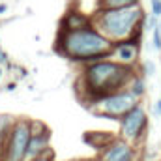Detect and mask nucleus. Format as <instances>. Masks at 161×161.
<instances>
[{
    "label": "nucleus",
    "instance_id": "aec40b11",
    "mask_svg": "<svg viewBox=\"0 0 161 161\" xmlns=\"http://www.w3.org/2000/svg\"><path fill=\"white\" fill-rule=\"evenodd\" d=\"M152 113H154V116H158V118H161V97L154 103V109H152Z\"/></svg>",
    "mask_w": 161,
    "mask_h": 161
},
{
    "label": "nucleus",
    "instance_id": "f257e3e1",
    "mask_svg": "<svg viewBox=\"0 0 161 161\" xmlns=\"http://www.w3.org/2000/svg\"><path fill=\"white\" fill-rule=\"evenodd\" d=\"M135 75H137V66H125L114 60L113 56L101 58L80 66L75 90L80 101L86 107H90L99 97L127 88Z\"/></svg>",
    "mask_w": 161,
    "mask_h": 161
},
{
    "label": "nucleus",
    "instance_id": "2eb2a0df",
    "mask_svg": "<svg viewBox=\"0 0 161 161\" xmlns=\"http://www.w3.org/2000/svg\"><path fill=\"white\" fill-rule=\"evenodd\" d=\"M150 34H152V47H154L158 53H161V28L156 26Z\"/></svg>",
    "mask_w": 161,
    "mask_h": 161
},
{
    "label": "nucleus",
    "instance_id": "dca6fc26",
    "mask_svg": "<svg viewBox=\"0 0 161 161\" xmlns=\"http://www.w3.org/2000/svg\"><path fill=\"white\" fill-rule=\"evenodd\" d=\"M156 26H159V19L156 17V15H146V19H144V32L148 30V32H152Z\"/></svg>",
    "mask_w": 161,
    "mask_h": 161
},
{
    "label": "nucleus",
    "instance_id": "4be33fe9",
    "mask_svg": "<svg viewBox=\"0 0 161 161\" xmlns=\"http://www.w3.org/2000/svg\"><path fill=\"white\" fill-rule=\"evenodd\" d=\"M15 88H17V82H9V84L6 86V92H13Z\"/></svg>",
    "mask_w": 161,
    "mask_h": 161
},
{
    "label": "nucleus",
    "instance_id": "f3484780",
    "mask_svg": "<svg viewBox=\"0 0 161 161\" xmlns=\"http://www.w3.org/2000/svg\"><path fill=\"white\" fill-rule=\"evenodd\" d=\"M142 69H144L142 77H154L156 75V64L152 60H144L142 62Z\"/></svg>",
    "mask_w": 161,
    "mask_h": 161
},
{
    "label": "nucleus",
    "instance_id": "f03ea898",
    "mask_svg": "<svg viewBox=\"0 0 161 161\" xmlns=\"http://www.w3.org/2000/svg\"><path fill=\"white\" fill-rule=\"evenodd\" d=\"M54 53L73 64H90L113 56V41L107 40L97 28L84 26L79 30H58Z\"/></svg>",
    "mask_w": 161,
    "mask_h": 161
},
{
    "label": "nucleus",
    "instance_id": "1a4fd4ad",
    "mask_svg": "<svg viewBox=\"0 0 161 161\" xmlns=\"http://www.w3.org/2000/svg\"><path fill=\"white\" fill-rule=\"evenodd\" d=\"M141 38H129L113 43V58L125 66H137L141 56Z\"/></svg>",
    "mask_w": 161,
    "mask_h": 161
},
{
    "label": "nucleus",
    "instance_id": "9b49d317",
    "mask_svg": "<svg viewBox=\"0 0 161 161\" xmlns=\"http://www.w3.org/2000/svg\"><path fill=\"white\" fill-rule=\"evenodd\" d=\"M114 139V135H109V131H86L82 135V141L86 144H90L94 150H101L103 146H107L111 141Z\"/></svg>",
    "mask_w": 161,
    "mask_h": 161
},
{
    "label": "nucleus",
    "instance_id": "412c9836",
    "mask_svg": "<svg viewBox=\"0 0 161 161\" xmlns=\"http://www.w3.org/2000/svg\"><path fill=\"white\" fill-rule=\"evenodd\" d=\"M4 64H8V54L0 49V66H4Z\"/></svg>",
    "mask_w": 161,
    "mask_h": 161
},
{
    "label": "nucleus",
    "instance_id": "9d476101",
    "mask_svg": "<svg viewBox=\"0 0 161 161\" xmlns=\"http://www.w3.org/2000/svg\"><path fill=\"white\" fill-rule=\"evenodd\" d=\"M90 25H92V13H84L77 8H69L62 15L58 23V30H79Z\"/></svg>",
    "mask_w": 161,
    "mask_h": 161
},
{
    "label": "nucleus",
    "instance_id": "6ab92c4d",
    "mask_svg": "<svg viewBox=\"0 0 161 161\" xmlns=\"http://www.w3.org/2000/svg\"><path fill=\"white\" fill-rule=\"evenodd\" d=\"M26 161H54V152H47L45 156H40V158H34V159H26Z\"/></svg>",
    "mask_w": 161,
    "mask_h": 161
},
{
    "label": "nucleus",
    "instance_id": "f8f14e48",
    "mask_svg": "<svg viewBox=\"0 0 161 161\" xmlns=\"http://www.w3.org/2000/svg\"><path fill=\"white\" fill-rule=\"evenodd\" d=\"M141 4V0H96V9H118Z\"/></svg>",
    "mask_w": 161,
    "mask_h": 161
},
{
    "label": "nucleus",
    "instance_id": "ddd939ff",
    "mask_svg": "<svg viewBox=\"0 0 161 161\" xmlns=\"http://www.w3.org/2000/svg\"><path fill=\"white\" fill-rule=\"evenodd\" d=\"M127 90H129L137 99H142V97H144V94H146V80H144V77L137 73V75L133 77V80L129 82Z\"/></svg>",
    "mask_w": 161,
    "mask_h": 161
},
{
    "label": "nucleus",
    "instance_id": "39448f33",
    "mask_svg": "<svg viewBox=\"0 0 161 161\" xmlns=\"http://www.w3.org/2000/svg\"><path fill=\"white\" fill-rule=\"evenodd\" d=\"M32 118H15L6 141L0 146V156L6 161H26V148L32 135Z\"/></svg>",
    "mask_w": 161,
    "mask_h": 161
},
{
    "label": "nucleus",
    "instance_id": "393cba45",
    "mask_svg": "<svg viewBox=\"0 0 161 161\" xmlns=\"http://www.w3.org/2000/svg\"><path fill=\"white\" fill-rule=\"evenodd\" d=\"M0 161H6V159H4V158H2V156H0Z\"/></svg>",
    "mask_w": 161,
    "mask_h": 161
},
{
    "label": "nucleus",
    "instance_id": "a878e982",
    "mask_svg": "<svg viewBox=\"0 0 161 161\" xmlns=\"http://www.w3.org/2000/svg\"><path fill=\"white\" fill-rule=\"evenodd\" d=\"M159 28H161V19H159Z\"/></svg>",
    "mask_w": 161,
    "mask_h": 161
},
{
    "label": "nucleus",
    "instance_id": "7ed1b4c3",
    "mask_svg": "<svg viewBox=\"0 0 161 161\" xmlns=\"http://www.w3.org/2000/svg\"><path fill=\"white\" fill-rule=\"evenodd\" d=\"M144 8L141 4L118 9H94L92 26L97 28L113 43L129 38H141L144 34Z\"/></svg>",
    "mask_w": 161,
    "mask_h": 161
},
{
    "label": "nucleus",
    "instance_id": "b1692460",
    "mask_svg": "<svg viewBox=\"0 0 161 161\" xmlns=\"http://www.w3.org/2000/svg\"><path fill=\"white\" fill-rule=\"evenodd\" d=\"M2 73H4V71H2V68H0V80H2Z\"/></svg>",
    "mask_w": 161,
    "mask_h": 161
},
{
    "label": "nucleus",
    "instance_id": "5701e85b",
    "mask_svg": "<svg viewBox=\"0 0 161 161\" xmlns=\"http://www.w3.org/2000/svg\"><path fill=\"white\" fill-rule=\"evenodd\" d=\"M6 11H8V6L6 4H0V15H4Z\"/></svg>",
    "mask_w": 161,
    "mask_h": 161
},
{
    "label": "nucleus",
    "instance_id": "0eeeda50",
    "mask_svg": "<svg viewBox=\"0 0 161 161\" xmlns=\"http://www.w3.org/2000/svg\"><path fill=\"white\" fill-rule=\"evenodd\" d=\"M97 161H139V150L135 144L124 141L122 137H114L107 146L99 150Z\"/></svg>",
    "mask_w": 161,
    "mask_h": 161
},
{
    "label": "nucleus",
    "instance_id": "20e7f679",
    "mask_svg": "<svg viewBox=\"0 0 161 161\" xmlns=\"http://www.w3.org/2000/svg\"><path fill=\"white\" fill-rule=\"evenodd\" d=\"M141 99H137L127 88L124 90H118V92H113L109 96H103L99 97L97 101H94L88 109L99 116V118H105V120H113V122H118L127 113L131 111Z\"/></svg>",
    "mask_w": 161,
    "mask_h": 161
},
{
    "label": "nucleus",
    "instance_id": "4468645a",
    "mask_svg": "<svg viewBox=\"0 0 161 161\" xmlns=\"http://www.w3.org/2000/svg\"><path fill=\"white\" fill-rule=\"evenodd\" d=\"M13 122H15V118L11 114H0V146L6 141V137H8V133H9L11 125H13Z\"/></svg>",
    "mask_w": 161,
    "mask_h": 161
},
{
    "label": "nucleus",
    "instance_id": "a211bd4d",
    "mask_svg": "<svg viewBox=\"0 0 161 161\" xmlns=\"http://www.w3.org/2000/svg\"><path fill=\"white\" fill-rule=\"evenodd\" d=\"M150 13L161 19V0H150Z\"/></svg>",
    "mask_w": 161,
    "mask_h": 161
},
{
    "label": "nucleus",
    "instance_id": "bb28decb",
    "mask_svg": "<svg viewBox=\"0 0 161 161\" xmlns=\"http://www.w3.org/2000/svg\"><path fill=\"white\" fill-rule=\"evenodd\" d=\"M158 161H161V158H159V159H158Z\"/></svg>",
    "mask_w": 161,
    "mask_h": 161
},
{
    "label": "nucleus",
    "instance_id": "6e6552de",
    "mask_svg": "<svg viewBox=\"0 0 161 161\" xmlns=\"http://www.w3.org/2000/svg\"><path fill=\"white\" fill-rule=\"evenodd\" d=\"M32 124V135L28 141V148H26V159H34L45 156L47 152H51V129L47 127V124L40 120H30Z\"/></svg>",
    "mask_w": 161,
    "mask_h": 161
},
{
    "label": "nucleus",
    "instance_id": "423d86ee",
    "mask_svg": "<svg viewBox=\"0 0 161 161\" xmlns=\"http://www.w3.org/2000/svg\"><path fill=\"white\" fill-rule=\"evenodd\" d=\"M118 127H120L118 137H122L124 141H127L135 146L144 141L146 131L150 127V116H148L146 109L141 105V101L118 120Z\"/></svg>",
    "mask_w": 161,
    "mask_h": 161
}]
</instances>
